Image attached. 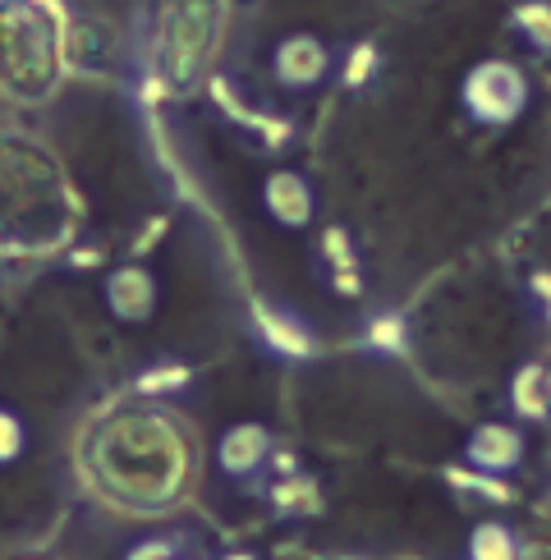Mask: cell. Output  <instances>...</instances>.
Segmentation results:
<instances>
[{
	"mask_svg": "<svg viewBox=\"0 0 551 560\" xmlns=\"http://www.w3.org/2000/svg\"><path fill=\"white\" fill-rule=\"evenodd\" d=\"M528 102V83L515 65L505 60H482L465 79V110L478 125H511Z\"/></svg>",
	"mask_w": 551,
	"mask_h": 560,
	"instance_id": "1",
	"label": "cell"
},
{
	"mask_svg": "<svg viewBox=\"0 0 551 560\" xmlns=\"http://www.w3.org/2000/svg\"><path fill=\"white\" fill-rule=\"evenodd\" d=\"M262 202H267V217L281 221L285 230H304L317 212L313 184L298 171H271L267 184H262Z\"/></svg>",
	"mask_w": 551,
	"mask_h": 560,
	"instance_id": "2",
	"label": "cell"
},
{
	"mask_svg": "<svg viewBox=\"0 0 551 560\" xmlns=\"http://www.w3.org/2000/svg\"><path fill=\"white\" fill-rule=\"evenodd\" d=\"M271 69H276V79H281L285 88H317L321 79H327L331 56H327V46H321L317 37L294 33V37H285L281 46H276Z\"/></svg>",
	"mask_w": 551,
	"mask_h": 560,
	"instance_id": "3",
	"label": "cell"
},
{
	"mask_svg": "<svg viewBox=\"0 0 551 560\" xmlns=\"http://www.w3.org/2000/svg\"><path fill=\"white\" fill-rule=\"evenodd\" d=\"M106 308L120 322H148L156 313V276L148 267H120L106 276Z\"/></svg>",
	"mask_w": 551,
	"mask_h": 560,
	"instance_id": "4",
	"label": "cell"
},
{
	"mask_svg": "<svg viewBox=\"0 0 551 560\" xmlns=\"http://www.w3.org/2000/svg\"><path fill=\"white\" fill-rule=\"evenodd\" d=\"M271 455V436L262 423H239V428H230L221 436V446H216V464H221V474L225 478H253L262 469V459Z\"/></svg>",
	"mask_w": 551,
	"mask_h": 560,
	"instance_id": "5",
	"label": "cell"
},
{
	"mask_svg": "<svg viewBox=\"0 0 551 560\" xmlns=\"http://www.w3.org/2000/svg\"><path fill=\"white\" fill-rule=\"evenodd\" d=\"M524 455V436L515 428H501V423H488L469 436L465 446V459L473 469H488V474H511Z\"/></svg>",
	"mask_w": 551,
	"mask_h": 560,
	"instance_id": "6",
	"label": "cell"
},
{
	"mask_svg": "<svg viewBox=\"0 0 551 560\" xmlns=\"http://www.w3.org/2000/svg\"><path fill=\"white\" fill-rule=\"evenodd\" d=\"M469 560H519V547L511 538V528L478 524L473 538H469Z\"/></svg>",
	"mask_w": 551,
	"mask_h": 560,
	"instance_id": "7",
	"label": "cell"
},
{
	"mask_svg": "<svg viewBox=\"0 0 551 560\" xmlns=\"http://www.w3.org/2000/svg\"><path fill=\"white\" fill-rule=\"evenodd\" d=\"M262 326H267V340H271L276 349H281V354H290V359H304L308 349H313V336L298 331V326H294L285 313H271Z\"/></svg>",
	"mask_w": 551,
	"mask_h": 560,
	"instance_id": "8",
	"label": "cell"
},
{
	"mask_svg": "<svg viewBox=\"0 0 551 560\" xmlns=\"http://www.w3.org/2000/svg\"><path fill=\"white\" fill-rule=\"evenodd\" d=\"M23 451H28V428H23V418L14 409H0V469L14 464Z\"/></svg>",
	"mask_w": 551,
	"mask_h": 560,
	"instance_id": "9",
	"label": "cell"
},
{
	"mask_svg": "<svg viewBox=\"0 0 551 560\" xmlns=\"http://www.w3.org/2000/svg\"><path fill=\"white\" fill-rule=\"evenodd\" d=\"M166 556H171V547H166V542H148V547H138L129 560H166Z\"/></svg>",
	"mask_w": 551,
	"mask_h": 560,
	"instance_id": "10",
	"label": "cell"
},
{
	"mask_svg": "<svg viewBox=\"0 0 551 560\" xmlns=\"http://www.w3.org/2000/svg\"><path fill=\"white\" fill-rule=\"evenodd\" d=\"M230 560H248V556H230Z\"/></svg>",
	"mask_w": 551,
	"mask_h": 560,
	"instance_id": "11",
	"label": "cell"
}]
</instances>
